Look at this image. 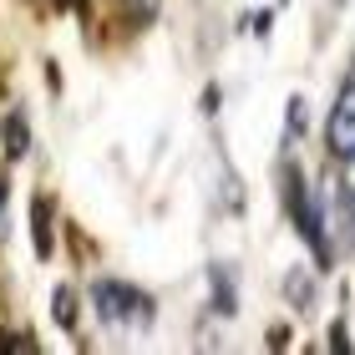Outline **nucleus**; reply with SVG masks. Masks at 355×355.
Wrapping results in <instances>:
<instances>
[{"mask_svg":"<svg viewBox=\"0 0 355 355\" xmlns=\"http://www.w3.org/2000/svg\"><path fill=\"white\" fill-rule=\"evenodd\" d=\"M340 188H345V203H350V214H355V148L340 157Z\"/></svg>","mask_w":355,"mask_h":355,"instance_id":"nucleus-9","label":"nucleus"},{"mask_svg":"<svg viewBox=\"0 0 355 355\" xmlns=\"http://www.w3.org/2000/svg\"><path fill=\"white\" fill-rule=\"evenodd\" d=\"M304 127H310V107H304V96L289 102V122H284V137H300Z\"/></svg>","mask_w":355,"mask_h":355,"instance_id":"nucleus-7","label":"nucleus"},{"mask_svg":"<svg viewBox=\"0 0 355 355\" xmlns=\"http://www.w3.org/2000/svg\"><path fill=\"white\" fill-rule=\"evenodd\" d=\"M51 310H56V325H67V330H76V295H71V289H56Z\"/></svg>","mask_w":355,"mask_h":355,"instance_id":"nucleus-6","label":"nucleus"},{"mask_svg":"<svg viewBox=\"0 0 355 355\" xmlns=\"http://www.w3.org/2000/svg\"><path fill=\"white\" fill-rule=\"evenodd\" d=\"M330 148L335 157H345L355 148V82L335 96V112H330Z\"/></svg>","mask_w":355,"mask_h":355,"instance_id":"nucleus-2","label":"nucleus"},{"mask_svg":"<svg viewBox=\"0 0 355 355\" xmlns=\"http://www.w3.org/2000/svg\"><path fill=\"white\" fill-rule=\"evenodd\" d=\"M284 300L300 304V310H304V304H315V274L310 269H289L284 274Z\"/></svg>","mask_w":355,"mask_h":355,"instance_id":"nucleus-3","label":"nucleus"},{"mask_svg":"<svg viewBox=\"0 0 355 355\" xmlns=\"http://www.w3.org/2000/svg\"><path fill=\"white\" fill-rule=\"evenodd\" d=\"M92 304L107 325H148L153 320V300L142 289L122 284V279H96L92 284Z\"/></svg>","mask_w":355,"mask_h":355,"instance_id":"nucleus-1","label":"nucleus"},{"mask_svg":"<svg viewBox=\"0 0 355 355\" xmlns=\"http://www.w3.org/2000/svg\"><path fill=\"white\" fill-rule=\"evenodd\" d=\"M0 203H6V183H0Z\"/></svg>","mask_w":355,"mask_h":355,"instance_id":"nucleus-10","label":"nucleus"},{"mask_svg":"<svg viewBox=\"0 0 355 355\" xmlns=\"http://www.w3.org/2000/svg\"><path fill=\"white\" fill-rule=\"evenodd\" d=\"M26 142H31V132H26V117L15 112V117L6 122V153H10V157H21V153H26Z\"/></svg>","mask_w":355,"mask_h":355,"instance_id":"nucleus-5","label":"nucleus"},{"mask_svg":"<svg viewBox=\"0 0 355 355\" xmlns=\"http://www.w3.org/2000/svg\"><path fill=\"white\" fill-rule=\"evenodd\" d=\"M214 300L223 315H234V284H229V269H214Z\"/></svg>","mask_w":355,"mask_h":355,"instance_id":"nucleus-8","label":"nucleus"},{"mask_svg":"<svg viewBox=\"0 0 355 355\" xmlns=\"http://www.w3.org/2000/svg\"><path fill=\"white\" fill-rule=\"evenodd\" d=\"M31 229H36V254L51 259V203H46V198L31 203Z\"/></svg>","mask_w":355,"mask_h":355,"instance_id":"nucleus-4","label":"nucleus"}]
</instances>
